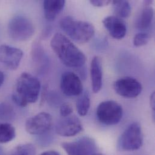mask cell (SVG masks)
I'll return each instance as SVG.
<instances>
[{
	"instance_id": "7c38bea8",
	"label": "cell",
	"mask_w": 155,
	"mask_h": 155,
	"mask_svg": "<svg viewBox=\"0 0 155 155\" xmlns=\"http://www.w3.org/2000/svg\"><path fill=\"white\" fill-rule=\"evenodd\" d=\"M62 92L67 96H77L83 92V84L78 75L73 72L64 73L61 80Z\"/></svg>"
},
{
	"instance_id": "cb8c5ba5",
	"label": "cell",
	"mask_w": 155,
	"mask_h": 155,
	"mask_svg": "<svg viewBox=\"0 0 155 155\" xmlns=\"http://www.w3.org/2000/svg\"><path fill=\"white\" fill-rule=\"evenodd\" d=\"M90 3L95 7H104L108 5L109 4L112 3L111 1H106V0H91L89 1Z\"/></svg>"
},
{
	"instance_id": "ffe728a7",
	"label": "cell",
	"mask_w": 155,
	"mask_h": 155,
	"mask_svg": "<svg viewBox=\"0 0 155 155\" xmlns=\"http://www.w3.org/2000/svg\"><path fill=\"white\" fill-rule=\"evenodd\" d=\"M90 106L91 100L89 94L85 92L78 98L76 103V108L78 115L81 117L85 116L89 110Z\"/></svg>"
},
{
	"instance_id": "ac0fdd59",
	"label": "cell",
	"mask_w": 155,
	"mask_h": 155,
	"mask_svg": "<svg viewBox=\"0 0 155 155\" xmlns=\"http://www.w3.org/2000/svg\"><path fill=\"white\" fill-rule=\"evenodd\" d=\"M112 3L116 16L120 18H126L130 16L131 6L127 1H113Z\"/></svg>"
},
{
	"instance_id": "8fae6325",
	"label": "cell",
	"mask_w": 155,
	"mask_h": 155,
	"mask_svg": "<svg viewBox=\"0 0 155 155\" xmlns=\"http://www.w3.org/2000/svg\"><path fill=\"white\" fill-rule=\"evenodd\" d=\"M22 56L23 52L19 48L7 45L0 46V63L10 70L18 68Z\"/></svg>"
},
{
	"instance_id": "3957f363",
	"label": "cell",
	"mask_w": 155,
	"mask_h": 155,
	"mask_svg": "<svg viewBox=\"0 0 155 155\" xmlns=\"http://www.w3.org/2000/svg\"><path fill=\"white\" fill-rule=\"evenodd\" d=\"M60 27L73 41L78 44L87 42L95 34V28L92 24L76 19L70 16L61 20Z\"/></svg>"
},
{
	"instance_id": "30bf717a",
	"label": "cell",
	"mask_w": 155,
	"mask_h": 155,
	"mask_svg": "<svg viewBox=\"0 0 155 155\" xmlns=\"http://www.w3.org/2000/svg\"><path fill=\"white\" fill-rule=\"evenodd\" d=\"M56 133L64 137H71L80 133L83 129V124L80 120L76 115L62 117L56 125Z\"/></svg>"
},
{
	"instance_id": "7a4b0ae2",
	"label": "cell",
	"mask_w": 155,
	"mask_h": 155,
	"mask_svg": "<svg viewBox=\"0 0 155 155\" xmlns=\"http://www.w3.org/2000/svg\"><path fill=\"white\" fill-rule=\"evenodd\" d=\"M41 91L39 80L32 74L23 73L16 80L12 100L20 107L37 101Z\"/></svg>"
},
{
	"instance_id": "484cf974",
	"label": "cell",
	"mask_w": 155,
	"mask_h": 155,
	"mask_svg": "<svg viewBox=\"0 0 155 155\" xmlns=\"http://www.w3.org/2000/svg\"><path fill=\"white\" fill-rule=\"evenodd\" d=\"M39 155H61L58 152L54 150H50V151H47L44 152L42 153H41Z\"/></svg>"
},
{
	"instance_id": "ba28073f",
	"label": "cell",
	"mask_w": 155,
	"mask_h": 155,
	"mask_svg": "<svg viewBox=\"0 0 155 155\" xmlns=\"http://www.w3.org/2000/svg\"><path fill=\"white\" fill-rule=\"evenodd\" d=\"M53 118L51 115L47 112H41L29 118L25 122V130L35 135H42L48 132L51 127Z\"/></svg>"
},
{
	"instance_id": "9c48e42d",
	"label": "cell",
	"mask_w": 155,
	"mask_h": 155,
	"mask_svg": "<svg viewBox=\"0 0 155 155\" xmlns=\"http://www.w3.org/2000/svg\"><path fill=\"white\" fill-rule=\"evenodd\" d=\"M114 89L117 94L124 98H135L141 94L143 87L137 79L125 77L114 82Z\"/></svg>"
},
{
	"instance_id": "603a6c76",
	"label": "cell",
	"mask_w": 155,
	"mask_h": 155,
	"mask_svg": "<svg viewBox=\"0 0 155 155\" xmlns=\"http://www.w3.org/2000/svg\"><path fill=\"white\" fill-rule=\"evenodd\" d=\"M73 109L71 106L67 103L63 104L60 107V114L62 117H67L73 113Z\"/></svg>"
},
{
	"instance_id": "83f0119b",
	"label": "cell",
	"mask_w": 155,
	"mask_h": 155,
	"mask_svg": "<svg viewBox=\"0 0 155 155\" xmlns=\"http://www.w3.org/2000/svg\"><path fill=\"white\" fill-rule=\"evenodd\" d=\"M93 155H104V154H103V153H98V152H96V153H95Z\"/></svg>"
},
{
	"instance_id": "5b68a950",
	"label": "cell",
	"mask_w": 155,
	"mask_h": 155,
	"mask_svg": "<svg viewBox=\"0 0 155 155\" xmlns=\"http://www.w3.org/2000/svg\"><path fill=\"white\" fill-rule=\"evenodd\" d=\"M96 115L98 121L107 126L117 124L121 120L123 110L122 106L117 101H104L98 106Z\"/></svg>"
},
{
	"instance_id": "5bb4252c",
	"label": "cell",
	"mask_w": 155,
	"mask_h": 155,
	"mask_svg": "<svg viewBox=\"0 0 155 155\" xmlns=\"http://www.w3.org/2000/svg\"><path fill=\"white\" fill-rule=\"evenodd\" d=\"M91 84L94 93H98L101 89L103 82V71L101 58L95 56L91 64Z\"/></svg>"
},
{
	"instance_id": "6da1fadb",
	"label": "cell",
	"mask_w": 155,
	"mask_h": 155,
	"mask_svg": "<svg viewBox=\"0 0 155 155\" xmlns=\"http://www.w3.org/2000/svg\"><path fill=\"white\" fill-rule=\"evenodd\" d=\"M51 47L61 61L67 67L78 68L86 62V56L82 51L64 35L58 33L54 35Z\"/></svg>"
},
{
	"instance_id": "d6986e66",
	"label": "cell",
	"mask_w": 155,
	"mask_h": 155,
	"mask_svg": "<svg viewBox=\"0 0 155 155\" xmlns=\"http://www.w3.org/2000/svg\"><path fill=\"white\" fill-rule=\"evenodd\" d=\"M15 116V110L11 104L5 102L0 103V123L12 121Z\"/></svg>"
},
{
	"instance_id": "e0dca14e",
	"label": "cell",
	"mask_w": 155,
	"mask_h": 155,
	"mask_svg": "<svg viewBox=\"0 0 155 155\" xmlns=\"http://www.w3.org/2000/svg\"><path fill=\"white\" fill-rule=\"evenodd\" d=\"M16 135L15 127L8 123H0V143L5 144L12 141Z\"/></svg>"
},
{
	"instance_id": "277c9868",
	"label": "cell",
	"mask_w": 155,
	"mask_h": 155,
	"mask_svg": "<svg viewBox=\"0 0 155 155\" xmlns=\"http://www.w3.org/2000/svg\"><path fill=\"white\" fill-rule=\"evenodd\" d=\"M10 37L16 41H25L30 39L35 33L33 22L27 18L18 15L13 17L8 25Z\"/></svg>"
},
{
	"instance_id": "8992f818",
	"label": "cell",
	"mask_w": 155,
	"mask_h": 155,
	"mask_svg": "<svg viewBox=\"0 0 155 155\" xmlns=\"http://www.w3.org/2000/svg\"><path fill=\"white\" fill-rule=\"evenodd\" d=\"M143 144V134L141 127L135 122L129 125L121 135L118 146L125 151H134L140 149Z\"/></svg>"
},
{
	"instance_id": "52a82bcc",
	"label": "cell",
	"mask_w": 155,
	"mask_h": 155,
	"mask_svg": "<svg viewBox=\"0 0 155 155\" xmlns=\"http://www.w3.org/2000/svg\"><path fill=\"white\" fill-rule=\"evenodd\" d=\"M68 155H93L97 152V144L91 138L84 137L77 141L62 144Z\"/></svg>"
},
{
	"instance_id": "d4e9b609",
	"label": "cell",
	"mask_w": 155,
	"mask_h": 155,
	"mask_svg": "<svg viewBox=\"0 0 155 155\" xmlns=\"http://www.w3.org/2000/svg\"><path fill=\"white\" fill-rule=\"evenodd\" d=\"M150 106L153 109V114H155V93L153 92L152 94L150 96Z\"/></svg>"
},
{
	"instance_id": "4316f807",
	"label": "cell",
	"mask_w": 155,
	"mask_h": 155,
	"mask_svg": "<svg viewBox=\"0 0 155 155\" xmlns=\"http://www.w3.org/2000/svg\"><path fill=\"white\" fill-rule=\"evenodd\" d=\"M4 81V75L2 72L0 71V87L3 84Z\"/></svg>"
},
{
	"instance_id": "2e32d148",
	"label": "cell",
	"mask_w": 155,
	"mask_h": 155,
	"mask_svg": "<svg viewBox=\"0 0 155 155\" xmlns=\"http://www.w3.org/2000/svg\"><path fill=\"white\" fill-rule=\"evenodd\" d=\"M153 15V8L150 5H144L136 21V27L141 30L147 29L152 23Z\"/></svg>"
},
{
	"instance_id": "9a60e30c",
	"label": "cell",
	"mask_w": 155,
	"mask_h": 155,
	"mask_svg": "<svg viewBox=\"0 0 155 155\" xmlns=\"http://www.w3.org/2000/svg\"><path fill=\"white\" fill-rule=\"evenodd\" d=\"M65 4L62 0H45L43 2L44 16L49 21H54L62 12Z\"/></svg>"
},
{
	"instance_id": "f1b7e54d",
	"label": "cell",
	"mask_w": 155,
	"mask_h": 155,
	"mask_svg": "<svg viewBox=\"0 0 155 155\" xmlns=\"http://www.w3.org/2000/svg\"><path fill=\"white\" fill-rule=\"evenodd\" d=\"M0 155H3V152H2V150L1 149V147H0Z\"/></svg>"
},
{
	"instance_id": "44dd1931",
	"label": "cell",
	"mask_w": 155,
	"mask_h": 155,
	"mask_svg": "<svg viewBox=\"0 0 155 155\" xmlns=\"http://www.w3.org/2000/svg\"><path fill=\"white\" fill-rule=\"evenodd\" d=\"M36 149L31 144H25L18 146L8 155H35Z\"/></svg>"
},
{
	"instance_id": "4fadbf2b",
	"label": "cell",
	"mask_w": 155,
	"mask_h": 155,
	"mask_svg": "<svg viewBox=\"0 0 155 155\" xmlns=\"http://www.w3.org/2000/svg\"><path fill=\"white\" fill-rule=\"evenodd\" d=\"M110 35L117 39H123L126 35L127 27L124 21L116 16H109L102 21Z\"/></svg>"
},
{
	"instance_id": "7402d4cb",
	"label": "cell",
	"mask_w": 155,
	"mask_h": 155,
	"mask_svg": "<svg viewBox=\"0 0 155 155\" xmlns=\"http://www.w3.org/2000/svg\"><path fill=\"white\" fill-rule=\"evenodd\" d=\"M150 40L149 35L146 32L137 33L134 38V45L135 47H141L146 45Z\"/></svg>"
}]
</instances>
